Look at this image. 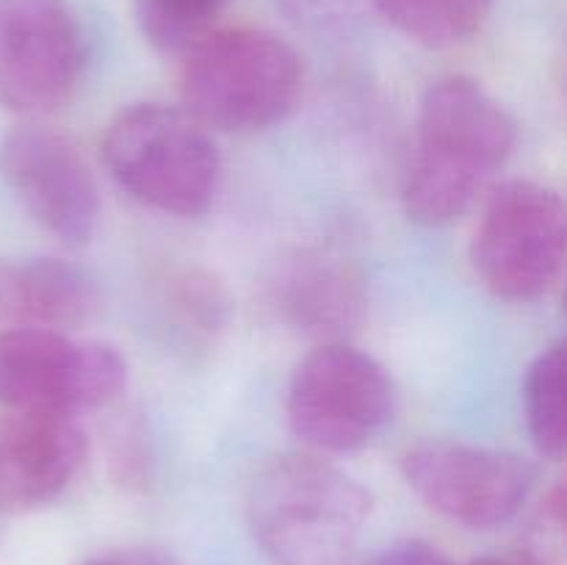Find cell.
<instances>
[{"mask_svg":"<svg viewBox=\"0 0 567 565\" xmlns=\"http://www.w3.org/2000/svg\"><path fill=\"white\" fill-rule=\"evenodd\" d=\"M513 150L509 111L474 78H441L426 89L415 120L404 210L419 225H449L474 205Z\"/></svg>","mask_w":567,"mask_h":565,"instance_id":"obj_1","label":"cell"},{"mask_svg":"<svg viewBox=\"0 0 567 565\" xmlns=\"http://www.w3.org/2000/svg\"><path fill=\"white\" fill-rule=\"evenodd\" d=\"M371 493L319 454L264 463L247 493V518L269 565H354Z\"/></svg>","mask_w":567,"mask_h":565,"instance_id":"obj_2","label":"cell"},{"mask_svg":"<svg viewBox=\"0 0 567 565\" xmlns=\"http://www.w3.org/2000/svg\"><path fill=\"white\" fill-rule=\"evenodd\" d=\"M302 89V61L286 39L264 28H225L186 53L181 109L208 131L255 133L286 120Z\"/></svg>","mask_w":567,"mask_h":565,"instance_id":"obj_3","label":"cell"},{"mask_svg":"<svg viewBox=\"0 0 567 565\" xmlns=\"http://www.w3.org/2000/svg\"><path fill=\"white\" fill-rule=\"evenodd\" d=\"M103 161L131 197L161 214L199 216L219 192V150L208 127L181 105L122 109L105 127Z\"/></svg>","mask_w":567,"mask_h":565,"instance_id":"obj_4","label":"cell"},{"mask_svg":"<svg viewBox=\"0 0 567 565\" xmlns=\"http://www.w3.org/2000/svg\"><path fill=\"white\" fill-rule=\"evenodd\" d=\"M288 424L321 454H349L374 441L393 419L396 388L377 358L349 343H319L288 382Z\"/></svg>","mask_w":567,"mask_h":565,"instance_id":"obj_5","label":"cell"},{"mask_svg":"<svg viewBox=\"0 0 567 565\" xmlns=\"http://www.w3.org/2000/svg\"><path fill=\"white\" fill-rule=\"evenodd\" d=\"M567 210L557 188L507 181L487 199L471 242V266L482 286L507 302H535L563 277Z\"/></svg>","mask_w":567,"mask_h":565,"instance_id":"obj_6","label":"cell"},{"mask_svg":"<svg viewBox=\"0 0 567 565\" xmlns=\"http://www.w3.org/2000/svg\"><path fill=\"white\" fill-rule=\"evenodd\" d=\"M127 386V363L103 341L28 327L0 336V408L78 415L105 408Z\"/></svg>","mask_w":567,"mask_h":565,"instance_id":"obj_7","label":"cell"},{"mask_svg":"<svg viewBox=\"0 0 567 565\" xmlns=\"http://www.w3.org/2000/svg\"><path fill=\"white\" fill-rule=\"evenodd\" d=\"M399 469L421 502L468 530H493L515 518L535 482V469L518 454L463 441L413 443Z\"/></svg>","mask_w":567,"mask_h":565,"instance_id":"obj_8","label":"cell"},{"mask_svg":"<svg viewBox=\"0 0 567 565\" xmlns=\"http://www.w3.org/2000/svg\"><path fill=\"white\" fill-rule=\"evenodd\" d=\"M86 39L66 0H0V105L42 116L70 103Z\"/></svg>","mask_w":567,"mask_h":565,"instance_id":"obj_9","label":"cell"},{"mask_svg":"<svg viewBox=\"0 0 567 565\" xmlns=\"http://www.w3.org/2000/svg\"><path fill=\"white\" fill-rule=\"evenodd\" d=\"M0 177L33 222L64 244L97 230L100 192L86 155L64 133L25 122L0 144Z\"/></svg>","mask_w":567,"mask_h":565,"instance_id":"obj_10","label":"cell"},{"mask_svg":"<svg viewBox=\"0 0 567 565\" xmlns=\"http://www.w3.org/2000/svg\"><path fill=\"white\" fill-rule=\"evenodd\" d=\"M266 302L288 330L336 343L363 321L369 291L349 255L332 247H297L271 269Z\"/></svg>","mask_w":567,"mask_h":565,"instance_id":"obj_11","label":"cell"},{"mask_svg":"<svg viewBox=\"0 0 567 565\" xmlns=\"http://www.w3.org/2000/svg\"><path fill=\"white\" fill-rule=\"evenodd\" d=\"M89 452L75 415L0 413V513H33L72 485Z\"/></svg>","mask_w":567,"mask_h":565,"instance_id":"obj_12","label":"cell"},{"mask_svg":"<svg viewBox=\"0 0 567 565\" xmlns=\"http://www.w3.org/2000/svg\"><path fill=\"white\" fill-rule=\"evenodd\" d=\"M97 308L92 280L59 258H0V336L28 327L72 330Z\"/></svg>","mask_w":567,"mask_h":565,"instance_id":"obj_13","label":"cell"},{"mask_svg":"<svg viewBox=\"0 0 567 565\" xmlns=\"http://www.w3.org/2000/svg\"><path fill=\"white\" fill-rule=\"evenodd\" d=\"M161 305L177 336L192 343L216 341L230 321V294L205 266L172 269L161 286Z\"/></svg>","mask_w":567,"mask_h":565,"instance_id":"obj_14","label":"cell"},{"mask_svg":"<svg viewBox=\"0 0 567 565\" xmlns=\"http://www.w3.org/2000/svg\"><path fill=\"white\" fill-rule=\"evenodd\" d=\"M374 9L424 48H454L485 28L493 0H374Z\"/></svg>","mask_w":567,"mask_h":565,"instance_id":"obj_15","label":"cell"},{"mask_svg":"<svg viewBox=\"0 0 567 565\" xmlns=\"http://www.w3.org/2000/svg\"><path fill=\"white\" fill-rule=\"evenodd\" d=\"M526 427L540 449L551 460H563L567 449V347L551 343L532 360L524 380Z\"/></svg>","mask_w":567,"mask_h":565,"instance_id":"obj_16","label":"cell"},{"mask_svg":"<svg viewBox=\"0 0 567 565\" xmlns=\"http://www.w3.org/2000/svg\"><path fill=\"white\" fill-rule=\"evenodd\" d=\"M230 0H133L138 33L161 53L186 55L216 31Z\"/></svg>","mask_w":567,"mask_h":565,"instance_id":"obj_17","label":"cell"},{"mask_svg":"<svg viewBox=\"0 0 567 565\" xmlns=\"http://www.w3.org/2000/svg\"><path fill=\"white\" fill-rule=\"evenodd\" d=\"M153 443L142 421L136 415L122 421L111 435V469L120 485L144 487L153 480Z\"/></svg>","mask_w":567,"mask_h":565,"instance_id":"obj_18","label":"cell"},{"mask_svg":"<svg viewBox=\"0 0 567 565\" xmlns=\"http://www.w3.org/2000/svg\"><path fill=\"white\" fill-rule=\"evenodd\" d=\"M365 565H454V563L441 552V548L430 546V543L402 541L382 548V552L374 554Z\"/></svg>","mask_w":567,"mask_h":565,"instance_id":"obj_19","label":"cell"},{"mask_svg":"<svg viewBox=\"0 0 567 565\" xmlns=\"http://www.w3.org/2000/svg\"><path fill=\"white\" fill-rule=\"evenodd\" d=\"M83 565H177V559L153 546H127L89 557Z\"/></svg>","mask_w":567,"mask_h":565,"instance_id":"obj_20","label":"cell"},{"mask_svg":"<svg viewBox=\"0 0 567 565\" xmlns=\"http://www.w3.org/2000/svg\"><path fill=\"white\" fill-rule=\"evenodd\" d=\"M277 9L288 17V20L299 22V25H310V22H321L338 0H275Z\"/></svg>","mask_w":567,"mask_h":565,"instance_id":"obj_21","label":"cell"},{"mask_svg":"<svg viewBox=\"0 0 567 565\" xmlns=\"http://www.w3.org/2000/svg\"><path fill=\"white\" fill-rule=\"evenodd\" d=\"M468 565H543L529 548H515V552H496L482 554V557L471 559Z\"/></svg>","mask_w":567,"mask_h":565,"instance_id":"obj_22","label":"cell"}]
</instances>
